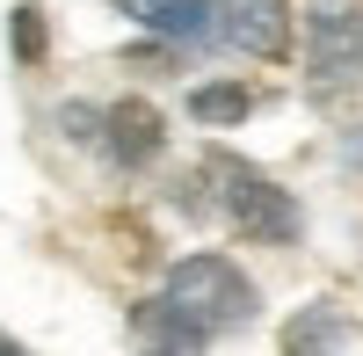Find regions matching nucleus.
Segmentation results:
<instances>
[{
    "instance_id": "nucleus-4",
    "label": "nucleus",
    "mask_w": 363,
    "mask_h": 356,
    "mask_svg": "<svg viewBox=\"0 0 363 356\" xmlns=\"http://www.w3.org/2000/svg\"><path fill=\"white\" fill-rule=\"evenodd\" d=\"M306 66H313L320 87H342V80L363 73V22L349 8H320L313 15V58Z\"/></svg>"
},
{
    "instance_id": "nucleus-11",
    "label": "nucleus",
    "mask_w": 363,
    "mask_h": 356,
    "mask_svg": "<svg viewBox=\"0 0 363 356\" xmlns=\"http://www.w3.org/2000/svg\"><path fill=\"white\" fill-rule=\"evenodd\" d=\"M58 124H66L73 138H102V116H95V109H66V116H58Z\"/></svg>"
},
{
    "instance_id": "nucleus-3",
    "label": "nucleus",
    "mask_w": 363,
    "mask_h": 356,
    "mask_svg": "<svg viewBox=\"0 0 363 356\" xmlns=\"http://www.w3.org/2000/svg\"><path fill=\"white\" fill-rule=\"evenodd\" d=\"M218 37L247 58H284L291 44V0H218Z\"/></svg>"
},
{
    "instance_id": "nucleus-6",
    "label": "nucleus",
    "mask_w": 363,
    "mask_h": 356,
    "mask_svg": "<svg viewBox=\"0 0 363 356\" xmlns=\"http://www.w3.org/2000/svg\"><path fill=\"white\" fill-rule=\"evenodd\" d=\"M124 8L153 37H174V44H196L203 29H218V0H124Z\"/></svg>"
},
{
    "instance_id": "nucleus-8",
    "label": "nucleus",
    "mask_w": 363,
    "mask_h": 356,
    "mask_svg": "<svg viewBox=\"0 0 363 356\" xmlns=\"http://www.w3.org/2000/svg\"><path fill=\"white\" fill-rule=\"evenodd\" d=\"M349 342V328L335 320V306H313V313H298L291 328H284V349L298 356V349H342Z\"/></svg>"
},
{
    "instance_id": "nucleus-12",
    "label": "nucleus",
    "mask_w": 363,
    "mask_h": 356,
    "mask_svg": "<svg viewBox=\"0 0 363 356\" xmlns=\"http://www.w3.org/2000/svg\"><path fill=\"white\" fill-rule=\"evenodd\" d=\"M349 160H356V167H363V131H356V138H349Z\"/></svg>"
},
{
    "instance_id": "nucleus-9",
    "label": "nucleus",
    "mask_w": 363,
    "mask_h": 356,
    "mask_svg": "<svg viewBox=\"0 0 363 356\" xmlns=\"http://www.w3.org/2000/svg\"><path fill=\"white\" fill-rule=\"evenodd\" d=\"M189 109H196V124H240V116L255 109V95H247V87H233V80H218V87H196Z\"/></svg>"
},
{
    "instance_id": "nucleus-1",
    "label": "nucleus",
    "mask_w": 363,
    "mask_h": 356,
    "mask_svg": "<svg viewBox=\"0 0 363 356\" xmlns=\"http://www.w3.org/2000/svg\"><path fill=\"white\" fill-rule=\"evenodd\" d=\"M160 299L203 335H233V328L255 320V284L240 277L225 255H182L167 269V284H160Z\"/></svg>"
},
{
    "instance_id": "nucleus-7",
    "label": "nucleus",
    "mask_w": 363,
    "mask_h": 356,
    "mask_svg": "<svg viewBox=\"0 0 363 356\" xmlns=\"http://www.w3.org/2000/svg\"><path fill=\"white\" fill-rule=\"evenodd\" d=\"M131 328H138V342H153V349H203V342H211V335L189 328L167 299H145V306L131 313Z\"/></svg>"
},
{
    "instance_id": "nucleus-2",
    "label": "nucleus",
    "mask_w": 363,
    "mask_h": 356,
    "mask_svg": "<svg viewBox=\"0 0 363 356\" xmlns=\"http://www.w3.org/2000/svg\"><path fill=\"white\" fill-rule=\"evenodd\" d=\"M203 174H211V189H218V211L247 233V240H269V247L298 240V204H291V189L269 182L262 167H247L240 153H211Z\"/></svg>"
},
{
    "instance_id": "nucleus-5",
    "label": "nucleus",
    "mask_w": 363,
    "mask_h": 356,
    "mask_svg": "<svg viewBox=\"0 0 363 356\" xmlns=\"http://www.w3.org/2000/svg\"><path fill=\"white\" fill-rule=\"evenodd\" d=\"M102 145L116 153V167H145V160H160L167 124L153 102H116V109H102Z\"/></svg>"
},
{
    "instance_id": "nucleus-10",
    "label": "nucleus",
    "mask_w": 363,
    "mask_h": 356,
    "mask_svg": "<svg viewBox=\"0 0 363 356\" xmlns=\"http://www.w3.org/2000/svg\"><path fill=\"white\" fill-rule=\"evenodd\" d=\"M15 51L22 58H44V15L37 8H15Z\"/></svg>"
}]
</instances>
